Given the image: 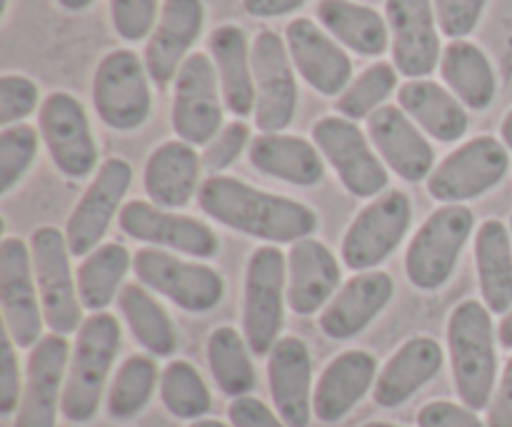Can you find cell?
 <instances>
[{
    "mask_svg": "<svg viewBox=\"0 0 512 427\" xmlns=\"http://www.w3.org/2000/svg\"><path fill=\"white\" fill-rule=\"evenodd\" d=\"M198 205L225 228L268 243H298L318 230V215L305 203L265 193L223 173L203 180Z\"/></svg>",
    "mask_w": 512,
    "mask_h": 427,
    "instance_id": "6da1fadb",
    "label": "cell"
},
{
    "mask_svg": "<svg viewBox=\"0 0 512 427\" xmlns=\"http://www.w3.org/2000/svg\"><path fill=\"white\" fill-rule=\"evenodd\" d=\"M118 305L133 338L148 353L158 355V358H170L178 350V333H175L173 320L168 318L163 305L143 285H123L118 295Z\"/></svg>",
    "mask_w": 512,
    "mask_h": 427,
    "instance_id": "e575fe53",
    "label": "cell"
},
{
    "mask_svg": "<svg viewBox=\"0 0 512 427\" xmlns=\"http://www.w3.org/2000/svg\"><path fill=\"white\" fill-rule=\"evenodd\" d=\"M255 125L260 133H283L298 113V80L288 45L275 30H260L253 40Z\"/></svg>",
    "mask_w": 512,
    "mask_h": 427,
    "instance_id": "7c38bea8",
    "label": "cell"
},
{
    "mask_svg": "<svg viewBox=\"0 0 512 427\" xmlns=\"http://www.w3.org/2000/svg\"><path fill=\"white\" fill-rule=\"evenodd\" d=\"M20 405V368L15 358V343L5 330L0 335V413H15Z\"/></svg>",
    "mask_w": 512,
    "mask_h": 427,
    "instance_id": "bcb514c9",
    "label": "cell"
},
{
    "mask_svg": "<svg viewBox=\"0 0 512 427\" xmlns=\"http://www.w3.org/2000/svg\"><path fill=\"white\" fill-rule=\"evenodd\" d=\"M133 258L128 248L120 243H103L85 255L78 268V295L83 308L90 313H103L123 290V280L128 275Z\"/></svg>",
    "mask_w": 512,
    "mask_h": 427,
    "instance_id": "d590c367",
    "label": "cell"
},
{
    "mask_svg": "<svg viewBox=\"0 0 512 427\" xmlns=\"http://www.w3.org/2000/svg\"><path fill=\"white\" fill-rule=\"evenodd\" d=\"M205 25L203 0H163L160 18L145 45V68L158 88H168Z\"/></svg>",
    "mask_w": 512,
    "mask_h": 427,
    "instance_id": "ffe728a7",
    "label": "cell"
},
{
    "mask_svg": "<svg viewBox=\"0 0 512 427\" xmlns=\"http://www.w3.org/2000/svg\"><path fill=\"white\" fill-rule=\"evenodd\" d=\"M395 88H398V68L380 60V63L365 68L343 90V95H338L335 108L348 120H368L370 115L383 108Z\"/></svg>",
    "mask_w": 512,
    "mask_h": 427,
    "instance_id": "ab89813d",
    "label": "cell"
},
{
    "mask_svg": "<svg viewBox=\"0 0 512 427\" xmlns=\"http://www.w3.org/2000/svg\"><path fill=\"white\" fill-rule=\"evenodd\" d=\"M133 183V168L123 158H108L95 173L93 183L83 193L80 203L70 213L65 225V238H68L70 255L85 258L93 253L100 240L108 233L110 223L120 213V203L128 195Z\"/></svg>",
    "mask_w": 512,
    "mask_h": 427,
    "instance_id": "9a60e30c",
    "label": "cell"
},
{
    "mask_svg": "<svg viewBox=\"0 0 512 427\" xmlns=\"http://www.w3.org/2000/svg\"><path fill=\"white\" fill-rule=\"evenodd\" d=\"M418 427H488L475 410L460 408L448 400H433L418 413Z\"/></svg>",
    "mask_w": 512,
    "mask_h": 427,
    "instance_id": "7dc6e473",
    "label": "cell"
},
{
    "mask_svg": "<svg viewBox=\"0 0 512 427\" xmlns=\"http://www.w3.org/2000/svg\"><path fill=\"white\" fill-rule=\"evenodd\" d=\"M210 58L218 70L223 103L235 118L255 113L253 45L238 25H220L210 33Z\"/></svg>",
    "mask_w": 512,
    "mask_h": 427,
    "instance_id": "f1b7e54d",
    "label": "cell"
},
{
    "mask_svg": "<svg viewBox=\"0 0 512 427\" xmlns=\"http://www.w3.org/2000/svg\"><path fill=\"white\" fill-rule=\"evenodd\" d=\"M203 158L195 153V145L185 140H168L150 153L145 163V193L158 208H185L200 190Z\"/></svg>",
    "mask_w": 512,
    "mask_h": 427,
    "instance_id": "4316f807",
    "label": "cell"
},
{
    "mask_svg": "<svg viewBox=\"0 0 512 427\" xmlns=\"http://www.w3.org/2000/svg\"><path fill=\"white\" fill-rule=\"evenodd\" d=\"M158 368L148 355H130L115 373L108 390V415L118 423L133 420L153 398Z\"/></svg>",
    "mask_w": 512,
    "mask_h": 427,
    "instance_id": "74e56055",
    "label": "cell"
},
{
    "mask_svg": "<svg viewBox=\"0 0 512 427\" xmlns=\"http://www.w3.org/2000/svg\"><path fill=\"white\" fill-rule=\"evenodd\" d=\"M250 165L258 173L285 180L300 188H313L323 180L325 163L318 145L300 135L260 133L250 143Z\"/></svg>",
    "mask_w": 512,
    "mask_h": 427,
    "instance_id": "f546056e",
    "label": "cell"
},
{
    "mask_svg": "<svg viewBox=\"0 0 512 427\" xmlns=\"http://www.w3.org/2000/svg\"><path fill=\"white\" fill-rule=\"evenodd\" d=\"M8 3H10V0H0V15L8 13Z\"/></svg>",
    "mask_w": 512,
    "mask_h": 427,
    "instance_id": "9f6ffc18",
    "label": "cell"
},
{
    "mask_svg": "<svg viewBox=\"0 0 512 427\" xmlns=\"http://www.w3.org/2000/svg\"><path fill=\"white\" fill-rule=\"evenodd\" d=\"M40 135L55 168L70 180H83L98 168V145L88 113L75 95L50 93L40 105Z\"/></svg>",
    "mask_w": 512,
    "mask_h": 427,
    "instance_id": "5bb4252c",
    "label": "cell"
},
{
    "mask_svg": "<svg viewBox=\"0 0 512 427\" xmlns=\"http://www.w3.org/2000/svg\"><path fill=\"white\" fill-rule=\"evenodd\" d=\"M448 348L460 400L470 410L490 408L498 383L493 313L480 300H465L450 313Z\"/></svg>",
    "mask_w": 512,
    "mask_h": 427,
    "instance_id": "7a4b0ae2",
    "label": "cell"
},
{
    "mask_svg": "<svg viewBox=\"0 0 512 427\" xmlns=\"http://www.w3.org/2000/svg\"><path fill=\"white\" fill-rule=\"evenodd\" d=\"M190 427H228V425L220 423V420H195Z\"/></svg>",
    "mask_w": 512,
    "mask_h": 427,
    "instance_id": "11a10c76",
    "label": "cell"
},
{
    "mask_svg": "<svg viewBox=\"0 0 512 427\" xmlns=\"http://www.w3.org/2000/svg\"><path fill=\"white\" fill-rule=\"evenodd\" d=\"M378 380V360L368 350H345L330 360L313 393V413L320 423L335 425L370 393Z\"/></svg>",
    "mask_w": 512,
    "mask_h": 427,
    "instance_id": "d4e9b609",
    "label": "cell"
},
{
    "mask_svg": "<svg viewBox=\"0 0 512 427\" xmlns=\"http://www.w3.org/2000/svg\"><path fill=\"white\" fill-rule=\"evenodd\" d=\"M250 143V128L243 120H233V123L223 125L218 135L205 145L203 153V165L208 170H213L215 175L223 173L225 168L235 163V160L243 155V150Z\"/></svg>",
    "mask_w": 512,
    "mask_h": 427,
    "instance_id": "ee69618b",
    "label": "cell"
},
{
    "mask_svg": "<svg viewBox=\"0 0 512 427\" xmlns=\"http://www.w3.org/2000/svg\"><path fill=\"white\" fill-rule=\"evenodd\" d=\"M440 73L450 93L470 110H488L498 93L493 63L470 40H453L443 48Z\"/></svg>",
    "mask_w": 512,
    "mask_h": 427,
    "instance_id": "836d02e7",
    "label": "cell"
},
{
    "mask_svg": "<svg viewBox=\"0 0 512 427\" xmlns=\"http://www.w3.org/2000/svg\"><path fill=\"white\" fill-rule=\"evenodd\" d=\"M488 427H512V355L488 408Z\"/></svg>",
    "mask_w": 512,
    "mask_h": 427,
    "instance_id": "681fc988",
    "label": "cell"
},
{
    "mask_svg": "<svg viewBox=\"0 0 512 427\" xmlns=\"http://www.w3.org/2000/svg\"><path fill=\"white\" fill-rule=\"evenodd\" d=\"M413 220V203L403 190H388L365 205L343 238V260L355 273H368L388 260Z\"/></svg>",
    "mask_w": 512,
    "mask_h": 427,
    "instance_id": "4fadbf2b",
    "label": "cell"
},
{
    "mask_svg": "<svg viewBox=\"0 0 512 427\" xmlns=\"http://www.w3.org/2000/svg\"><path fill=\"white\" fill-rule=\"evenodd\" d=\"M140 285L168 298L188 313H210L225 295V280L205 263H188L163 248H140L133 258Z\"/></svg>",
    "mask_w": 512,
    "mask_h": 427,
    "instance_id": "9c48e42d",
    "label": "cell"
},
{
    "mask_svg": "<svg viewBox=\"0 0 512 427\" xmlns=\"http://www.w3.org/2000/svg\"><path fill=\"white\" fill-rule=\"evenodd\" d=\"M308 0H243L245 13L253 18H280V15L295 13Z\"/></svg>",
    "mask_w": 512,
    "mask_h": 427,
    "instance_id": "f907efd6",
    "label": "cell"
},
{
    "mask_svg": "<svg viewBox=\"0 0 512 427\" xmlns=\"http://www.w3.org/2000/svg\"><path fill=\"white\" fill-rule=\"evenodd\" d=\"M340 288V265L318 238L293 243L288 255V305L295 315H313Z\"/></svg>",
    "mask_w": 512,
    "mask_h": 427,
    "instance_id": "484cf974",
    "label": "cell"
},
{
    "mask_svg": "<svg viewBox=\"0 0 512 427\" xmlns=\"http://www.w3.org/2000/svg\"><path fill=\"white\" fill-rule=\"evenodd\" d=\"M438 25L450 40H465L485 13L488 0H433Z\"/></svg>",
    "mask_w": 512,
    "mask_h": 427,
    "instance_id": "f6af8a7d",
    "label": "cell"
},
{
    "mask_svg": "<svg viewBox=\"0 0 512 427\" xmlns=\"http://www.w3.org/2000/svg\"><path fill=\"white\" fill-rule=\"evenodd\" d=\"M510 238H512V215H510Z\"/></svg>",
    "mask_w": 512,
    "mask_h": 427,
    "instance_id": "680465c9",
    "label": "cell"
},
{
    "mask_svg": "<svg viewBox=\"0 0 512 427\" xmlns=\"http://www.w3.org/2000/svg\"><path fill=\"white\" fill-rule=\"evenodd\" d=\"M120 230L140 243L160 245V248L178 250L193 258H215L220 250L218 235L213 228L190 215H178L173 210L158 208L148 200H130L120 210Z\"/></svg>",
    "mask_w": 512,
    "mask_h": 427,
    "instance_id": "ac0fdd59",
    "label": "cell"
},
{
    "mask_svg": "<svg viewBox=\"0 0 512 427\" xmlns=\"http://www.w3.org/2000/svg\"><path fill=\"white\" fill-rule=\"evenodd\" d=\"M93 105L108 128L130 133L145 125L153 110L145 60L128 48L105 55L93 75Z\"/></svg>",
    "mask_w": 512,
    "mask_h": 427,
    "instance_id": "8992f818",
    "label": "cell"
},
{
    "mask_svg": "<svg viewBox=\"0 0 512 427\" xmlns=\"http://www.w3.org/2000/svg\"><path fill=\"white\" fill-rule=\"evenodd\" d=\"M443 368V348L430 335L410 338L385 363L375 380L373 398L380 408H400L418 390H423Z\"/></svg>",
    "mask_w": 512,
    "mask_h": 427,
    "instance_id": "83f0119b",
    "label": "cell"
},
{
    "mask_svg": "<svg viewBox=\"0 0 512 427\" xmlns=\"http://www.w3.org/2000/svg\"><path fill=\"white\" fill-rule=\"evenodd\" d=\"M475 268L483 303L493 315L512 308V238L500 220H485L475 235Z\"/></svg>",
    "mask_w": 512,
    "mask_h": 427,
    "instance_id": "d6a6232c",
    "label": "cell"
},
{
    "mask_svg": "<svg viewBox=\"0 0 512 427\" xmlns=\"http://www.w3.org/2000/svg\"><path fill=\"white\" fill-rule=\"evenodd\" d=\"M508 168V145L493 135H478L435 165L428 193L445 205H463V200H475L498 188Z\"/></svg>",
    "mask_w": 512,
    "mask_h": 427,
    "instance_id": "52a82bcc",
    "label": "cell"
},
{
    "mask_svg": "<svg viewBox=\"0 0 512 427\" xmlns=\"http://www.w3.org/2000/svg\"><path fill=\"white\" fill-rule=\"evenodd\" d=\"M368 138L385 165L408 183L428 180L435 170L433 145L400 105H383L370 115Z\"/></svg>",
    "mask_w": 512,
    "mask_h": 427,
    "instance_id": "7402d4cb",
    "label": "cell"
},
{
    "mask_svg": "<svg viewBox=\"0 0 512 427\" xmlns=\"http://www.w3.org/2000/svg\"><path fill=\"white\" fill-rule=\"evenodd\" d=\"M393 65L410 80L428 78L440 65V25L433 0H385Z\"/></svg>",
    "mask_w": 512,
    "mask_h": 427,
    "instance_id": "e0dca14e",
    "label": "cell"
},
{
    "mask_svg": "<svg viewBox=\"0 0 512 427\" xmlns=\"http://www.w3.org/2000/svg\"><path fill=\"white\" fill-rule=\"evenodd\" d=\"M285 45L310 88L328 98L343 95L353 78V60L328 30L310 18H295L285 28Z\"/></svg>",
    "mask_w": 512,
    "mask_h": 427,
    "instance_id": "d6986e66",
    "label": "cell"
},
{
    "mask_svg": "<svg viewBox=\"0 0 512 427\" xmlns=\"http://www.w3.org/2000/svg\"><path fill=\"white\" fill-rule=\"evenodd\" d=\"M208 365L220 393L243 398L255 388V368L248 353V340L235 328H215L208 338Z\"/></svg>",
    "mask_w": 512,
    "mask_h": 427,
    "instance_id": "8d00e7d4",
    "label": "cell"
},
{
    "mask_svg": "<svg viewBox=\"0 0 512 427\" xmlns=\"http://www.w3.org/2000/svg\"><path fill=\"white\" fill-rule=\"evenodd\" d=\"M500 135H503V143L508 145V150H512V110L508 115H505L503 128H500Z\"/></svg>",
    "mask_w": 512,
    "mask_h": 427,
    "instance_id": "db71d44e",
    "label": "cell"
},
{
    "mask_svg": "<svg viewBox=\"0 0 512 427\" xmlns=\"http://www.w3.org/2000/svg\"><path fill=\"white\" fill-rule=\"evenodd\" d=\"M475 215L465 205H443L435 210L405 253V273L418 290H438L453 278L465 243L473 235Z\"/></svg>",
    "mask_w": 512,
    "mask_h": 427,
    "instance_id": "5b68a950",
    "label": "cell"
},
{
    "mask_svg": "<svg viewBox=\"0 0 512 427\" xmlns=\"http://www.w3.org/2000/svg\"><path fill=\"white\" fill-rule=\"evenodd\" d=\"M228 418L233 427H290L280 415H275L263 400L250 398H235L228 408Z\"/></svg>",
    "mask_w": 512,
    "mask_h": 427,
    "instance_id": "c3c4849f",
    "label": "cell"
},
{
    "mask_svg": "<svg viewBox=\"0 0 512 427\" xmlns=\"http://www.w3.org/2000/svg\"><path fill=\"white\" fill-rule=\"evenodd\" d=\"M315 13H318L320 25L343 48L365 58H378L388 50V20L370 5L355 3V0H320Z\"/></svg>",
    "mask_w": 512,
    "mask_h": 427,
    "instance_id": "1f68e13d",
    "label": "cell"
},
{
    "mask_svg": "<svg viewBox=\"0 0 512 427\" xmlns=\"http://www.w3.org/2000/svg\"><path fill=\"white\" fill-rule=\"evenodd\" d=\"M398 103L418 128L440 143H455L468 133L470 120L465 105L435 80L420 78L403 83Z\"/></svg>",
    "mask_w": 512,
    "mask_h": 427,
    "instance_id": "4dcf8cb0",
    "label": "cell"
},
{
    "mask_svg": "<svg viewBox=\"0 0 512 427\" xmlns=\"http://www.w3.org/2000/svg\"><path fill=\"white\" fill-rule=\"evenodd\" d=\"M70 363V345L65 335H45L28 358L25 390L20 398L15 427H55L58 408L63 405L60 388H65V368Z\"/></svg>",
    "mask_w": 512,
    "mask_h": 427,
    "instance_id": "44dd1931",
    "label": "cell"
},
{
    "mask_svg": "<svg viewBox=\"0 0 512 427\" xmlns=\"http://www.w3.org/2000/svg\"><path fill=\"white\" fill-rule=\"evenodd\" d=\"M363 427H398V425H393V423H368Z\"/></svg>",
    "mask_w": 512,
    "mask_h": 427,
    "instance_id": "6f0895ef",
    "label": "cell"
},
{
    "mask_svg": "<svg viewBox=\"0 0 512 427\" xmlns=\"http://www.w3.org/2000/svg\"><path fill=\"white\" fill-rule=\"evenodd\" d=\"M160 18V0H110L115 33L128 43L150 38Z\"/></svg>",
    "mask_w": 512,
    "mask_h": 427,
    "instance_id": "b9f144b4",
    "label": "cell"
},
{
    "mask_svg": "<svg viewBox=\"0 0 512 427\" xmlns=\"http://www.w3.org/2000/svg\"><path fill=\"white\" fill-rule=\"evenodd\" d=\"M288 303V260L275 245L253 250L245 268L243 333L250 353L270 355L280 340Z\"/></svg>",
    "mask_w": 512,
    "mask_h": 427,
    "instance_id": "277c9868",
    "label": "cell"
},
{
    "mask_svg": "<svg viewBox=\"0 0 512 427\" xmlns=\"http://www.w3.org/2000/svg\"><path fill=\"white\" fill-rule=\"evenodd\" d=\"M173 130L178 140L208 145L223 130V93L218 70L208 53H190L175 75Z\"/></svg>",
    "mask_w": 512,
    "mask_h": 427,
    "instance_id": "30bf717a",
    "label": "cell"
},
{
    "mask_svg": "<svg viewBox=\"0 0 512 427\" xmlns=\"http://www.w3.org/2000/svg\"><path fill=\"white\" fill-rule=\"evenodd\" d=\"M498 338H500V345H503V348L512 350V308L505 313V318L500 320Z\"/></svg>",
    "mask_w": 512,
    "mask_h": 427,
    "instance_id": "816d5d0a",
    "label": "cell"
},
{
    "mask_svg": "<svg viewBox=\"0 0 512 427\" xmlns=\"http://www.w3.org/2000/svg\"><path fill=\"white\" fill-rule=\"evenodd\" d=\"M40 90L28 75L8 73L0 78V125L10 128L35 113Z\"/></svg>",
    "mask_w": 512,
    "mask_h": 427,
    "instance_id": "7bdbcfd3",
    "label": "cell"
},
{
    "mask_svg": "<svg viewBox=\"0 0 512 427\" xmlns=\"http://www.w3.org/2000/svg\"><path fill=\"white\" fill-rule=\"evenodd\" d=\"M275 410L290 427H308L313 415V358L300 338H280L268 355Z\"/></svg>",
    "mask_w": 512,
    "mask_h": 427,
    "instance_id": "603a6c76",
    "label": "cell"
},
{
    "mask_svg": "<svg viewBox=\"0 0 512 427\" xmlns=\"http://www.w3.org/2000/svg\"><path fill=\"white\" fill-rule=\"evenodd\" d=\"M0 308L13 343L18 348H35L45 318L35 283L33 253L20 238H5L0 243Z\"/></svg>",
    "mask_w": 512,
    "mask_h": 427,
    "instance_id": "2e32d148",
    "label": "cell"
},
{
    "mask_svg": "<svg viewBox=\"0 0 512 427\" xmlns=\"http://www.w3.org/2000/svg\"><path fill=\"white\" fill-rule=\"evenodd\" d=\"M313 143L330 163L343 188L355 198H378L388 188V170L355 120L328 115L313 125Z\"/></svg>",
    "mask_w": 512,
    "mask_h": 427,
    "instance_id": "ba28073f",
    "label": "cell"
},
{
    "mask_svg": "<svg viewBox=\"0 0 512 427\" xmlns=\"http://www.w3.org/2000/svg\"><path fill=\"white\" fill-rule=\"evenodd\" d=\"M93 3H95V0H58L60 8L70 10V13H78V10L90 8V5H93Z\"/></svg>",
    "mask_w": 512,
    "mask_h": 427,
    "instance_id": "f5cc1de1",
    "label": "cell"
},
{
    "mask_svg": "<svg viewBox=\"0 0 512 427\" xmlns=\"http://www.w3.org/2000/svg\"><path fill=\"white\" fill-rule=\"evenodd\" d=\"M160 398L170 415L180 420H200L210 410V390L195 365L173 360L160 378Z\"/></svg>",
    "mask_w": 512,
    "mask_h": 427,
    "instance_id": "f35d334b",
    "label": "cell"
},
{
    "mask_svg": "<svg viewBox=\"0 0 512 427\" xmlns=\"http://www.w3.org/2000/svg\"><path fill=\"white\" fill-rule=\"evenodd\" d=\"M120 323L110 313H93L83 320L65 375L60 413L68 423L85 425L98 415L105 383L120 353Z\"/></svg>",
    "mask_w": 512,
    "mask_h": 427,
    "instance_id": "3957f363",
    "label": "cell"
},
{
    "mask_svg": "<svg viewBox=\"0 0 512 427\" xmlns=\"http://www.w3.org/2000/svg\"><path fill=\"white\" fill-rule=\"evenodd\" d=\"M38 155V130L33 125H10L0 133V195L20 183Z\"/></svg>",
    "mask_w": 512,
    "mask_h": 427,
    "instance_id": "60d3db41",
    "label": "cell"
},
{
    "mask_svg": "<svg viewBox=\"0 0 512 427\" xmlns=\"http://www.w3.org/2000/svg\"><path fill=\"white\" fill-rule=\"evenodd\" d=\"M35 283H38L43 318L55 335H70L80 330L78 280L70 273L68 238L58 228H38L30 238Z\"/></svg>",
    "mask_w": 512,
    "mask_h": 427,
    "instance_id": "8fae6325",
    "label": "cell"
},
{
    "mask_svg": "<svg viewBox=\"0 0 512 427\" xmlns=\"http://www.w3.org/2000/svg\"><path fill=\"white\" fill-rule=\"evenodd\" d=\"M395 283L388 273L368 270L350 278L320 313V330L330 340H350L363 333L393 300Z\"/></svg>",
    "mask_w": 512,
    "mask_h": 427,
    "instance_id": "cb8c5ba5",
    "label": "cell"
}]
</instances>
